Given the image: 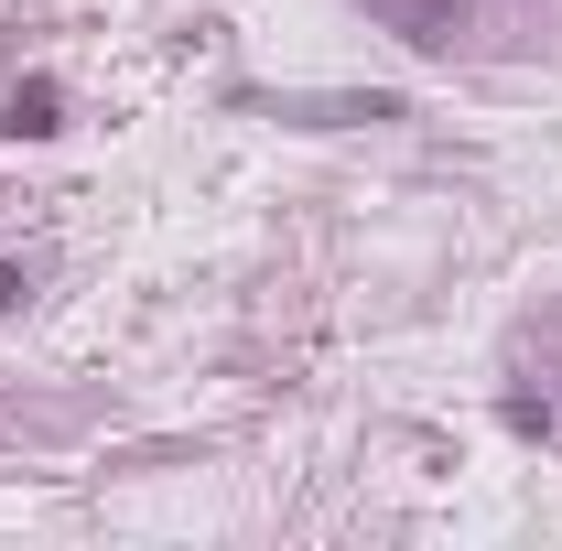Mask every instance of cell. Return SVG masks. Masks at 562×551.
<instances>
[{
  "label": "cell",
  "instance_id": "obj_3",
  "mask_svg": "<svg viewBox=\"0 0 562 551\" xmlns=\"http://www.w3.org/2000/svg\"><path fill=\"white\" fill-rule=\"evenodd\" d=\"M22 292H33V271H11V260H0V314H11V303H22Z\"/></svg>",
  "mask_w": 562,
  "mask_h": 551
},
{
  "label": "cell",
  "instance_id": "obj_2",
  "mask_svg": "<svg viewBox=\"0 0 562 551\" xmlns=\"http://www.w3.org/2000/svg\"><path fill=\"white\" fill-rule=\"evenodd\" d=\"M0 131H22V140H44V131H55V76L11 87V120H0Z\"/></svg>",
  "mask_w": 562,
  "mask_h": 551
},
{
  "label": "cell",
  "instance_id": "obj_1",
  "mask_svg": "<svg viewBox=\"0 0 562 551\" xmlns=\"http://www.w3.org/2000/svg\"><path fill=\"white\" fill-rule=\"evenodd\" d=\"M379 22H390L401 44H422V55H454L476 11H465V0H379Z\"/></svg>",
  "mask_w": 562,
  "mask_h": 551
}]
</instances>
